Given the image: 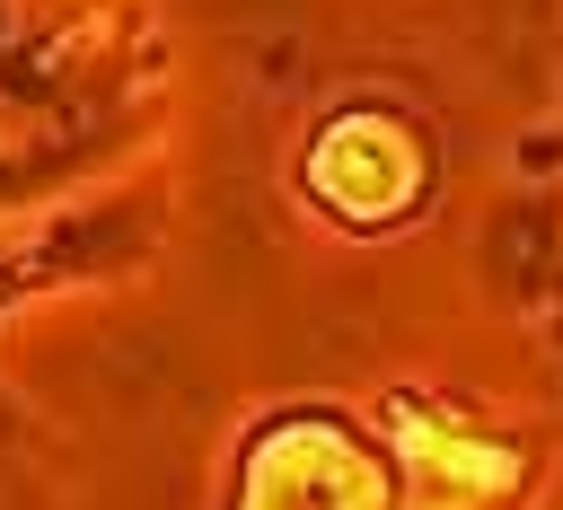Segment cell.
Instances as JSON below:
<instances>
[{"label": "cell", "instance_id": "1", "mask_svg": "<svg viewBox=\"0 0 563 510\" xmlns=\"http://www.w3.org/2000/svg\"><path fill=\"white\" fill-rule=\"evenodd\" d=\"M123 44V0H0V211L79 176Z\"/></svg>", "mask_w": 563, "mask_h": 510}, {"label": "cell", "instance_id": "3", "mask_svg": "<svg viewBox=\"0 0 563 510\" xmlns=\"http://www.w3.org/2000/svg\"><path fill=\"white\" fill-rule=\"evenodd\" d=\"M308 193L334 220H352V229H387V220H405L431 193V141L405 114H387V106H352V114H334L317 132Z\"/></svg>", "mask_w": 563, "mask_h": 510}, {"label": "cell", "instance_id": "4", "mask_svg": "<svg viewBox=\"0 0 563 510\" xmlns=\"http://www.w3.org/2000/svg\"><path fill=\"white\" fill-rule=\"evenodd\" d=\"M396 422H405V457L422 466V501L413 510H484V501H501L519 484V448L510 440L466 431L457 413H440L422 396H405Z\"/></svg>", "mask_w": 563, "mask_h": 510}, {"label": "cell", "instance_id": "2", "mask_svg": "<svg viewBox=\"0 0 563 510\" xmlns=\"http://www.w3.org/2000/svg\"><path fill=\"white\" fill-rule=\"evenodd\" d=\"M238 510H396V475L352 422L290 413L246 448Z\"/></svg>", "mask_w": 563, "mask_h": 510}]
</instances>
